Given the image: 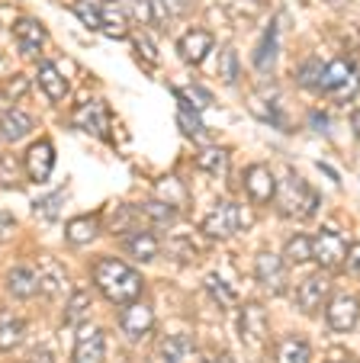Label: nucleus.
I'll return each instance as SVG.
<instances>
[{
	"mask_svg": "<svg viewBox=\"0 0 360 363\" xmlns=\"http://www.w3.org/2000/svg\"><path fill=\"white\" fill-rule=\"evenodd\" d=\"M322 77H325V65L319 62V58H306V62L299 65V71H296V84L299 87H315V90H322Z\"/></svg>",
	"mask_w": 360,
	"mask_h": 363,
	"instance_id": "nucleus-32",
	"label": "nucleus"
},
{
	"mask_svg": "<svg viewBox=\"0 0 360 363\" xmlns=\"http://www.w3.org/2000/svg\"><path fill=\"white\" fill-rule=\"evenodd\" d=\"M177 94V100H180V106H187V110H206L212 103V94L209 90H203V87H184V90H174Z\"/></svg>",
	"mask_w": 360,
	"mask_h": 363,
	"instance_id": "nucleus-36",
	"label": "nucleus"
},
{
	"mask_svg": "<svg viewBox=\"0 0 360 363\" xmlns=\"http://www.w3.org/2000/svg\"><path fill=\"white\" fill-rule=\"evenodd\" d=\"M212 48H216V35H212L209 29H203V26L187 29V33L177 39V55H180V62L193 65V68L209 58Z\"/></svg>",
	"mask_w": 360,
	"mask_h": 363,
	"instance_id": "nucleus-7",
	"label": "nucleus"
},
{
	"mask_svg": "<svg viewBox=\"0 0 360 363\" xmlns=\"http://www.w3.org/2000/svg\"><path fill=\"white\" fill-rule=\"evenodd\" d=\"M26 90H29V77L26 74H13V81L4 87V96H7V100H16V96H23Z\"/></svg>",
	"mask_w": 360,
	"mask_h": 363,
	"instance_id": "nucleus-43",
	"label": "nucleus"
},
{
	"mask_svg": "<svg viewBox=\"0 0 360 363\" xmlns=\"http://www.w3.org/2000/svg\"><path fill=\"white\" fill-rule=\"evenodd\" d=\"M119 328L126 331L129 341H138V337L148 335V331L155 328V312H151L148 302H129V306H123V312H119Z\"/></svg>",
	"mask_w": 360,
	"mask_h": 363,
	"instance_id": "nucleus-11",
	"label": "nucleus"
},
{
	"mask_svg": "<svg viewBox=\"0 0 360 363\" xmlns=\"http://www.w3.org/2000/svg\"><path fill=\"white\" fill-rule=\"evenodd\" d=\"M203 363H219V360H203Z\"/></svg>",
	"mask_w": 360,
	"mask_h": 363,
	"instance_id": "nucleus-49",
	"label": "nucleus"
},
{
	"mask_svg": "<svg viewBox=\"0 0 360 363\" xmlns=\"http://www.w3.org/2000/svg\"><path fill=\"white\" fill-rule=\"evenodd\" d=\"M286 13H277L271 20V26L264 29V35H261L258 42V52H254V65H258V71H273V65H277V55H280V26H283Z\"/></svg>",
	"mask_w": 360,
	"mask_h": 363,
	"instance_id": "nucleus-15",
	"label": "nucleus"
},
{
	"mask_svg": "<svg viewBox=\"0 0 360 363\" xmlns=\"http://www.w3.org/2000/svg\"><path fill=\"white\" fill-rule=\"evenodd\" d=\"M138 216H142V209H132V206H123V209H119V213H116L113 219L107 222V228H109V232H113V235L136 232V228H132V222H136Z\"/></svg>",
	"mask_w": 360,
	"mask_h": 363,
	"instance_id": "nucleus-39",
	"label": "nucleus"
},
{
	"mask_svg": "<svg viewBox=\"0 0 360 363\" xmlns=\"http://www.w3.org/2000/svg\"><path fill=\"white\" fill-rule=\"evenodd\" d=\"M177 125H180V132H184L187 138H193V142H209V132H206V125L200 123L197 110L180 106V110H177Z\"/></svg>",
	"mask_w": 360,
	"mask_h": 363,
	"instance_id": "nucleus-31",
	"label": "nucleus"
},
{
	"mask_svg": "<svg viewBox=\"0 0 360 363\" xmlns=\"http://www.w3.org/2000/svg\"><path fill=\"white\" fill-rule=\"evenodd\" d=\"M33 132V116L23 110H7V113H0V138L7 145L13 142H23V138Z\"/></svg>",
	"mask_w": 360,
	"mask_h": 363,
	"instance_id": "nucleus-22",
	"label": "nucleus"
},
{
	"mask_svg": "<svg viewBox=\"0 0 360 363\" xmlns=\"http://www.w3.org/2000/svg\"><path fill=\"white\" fill-rule=\"evenodd\" d=\"M351 129H354V135L360 138V110H354V116H351Z\"/></svg>",
	"mask_w": 360,
	"mask_h": 363,
	"instance_id": "nucleus-47",
	"label": "nucleus"
},
{
	"mask_svg": "<svg viewBox=\"0 0 360 363\" xmlns=\"http://www.w3.org/2000/svg\"><path fill=\"white\" fill-rule=\"evenodd\" d=\"M190 354H193L190 335H168L158 344V363H187Z\"/></svg>",
	"mask_w": 360,
	"mask_h": 363,
	"instance_id": "nucleus-24",
	"label": "nucleus"
},
{
	"mask_svg": "<svg viewBox=\"0 0 360 363\" xmlns=\"http://www.w3.org/2000/svg\"><path fill=\"white\" fill-rule=\"evenodd\" d=\"M360 318V302L354 299V296H332V299L325 302V322L332 331H338V335H347V331H354V325H357Z\"/></svg>",
	"mask_w": 360,
	"mask_h": 363,
	"instance_id": "nucleus-8",
	"label": "nucleus"
},
{
	"mask_svg": "<svg viewBox=\"0 0 360 363\" xmlns=\"http://www.w3.org/2000/svg\"><path fill=\"white\" fill-rule=\"evenodd\" d=\"M13 39H16V45H20L23 55H39L42 45L48 42V33H45V26H42L39 20L23 16V20L13 23Z\"/></svg>",
	"mask_w": 360,
	"mask_h": 363,
	"instance_id": "nucleus-19",
	"label": "nucleus"
},
{
	"mask_svg": "<svg viewBox=\"0 0 360 363\" xmlns=\"http://www.w3.org/2000/svg\"><path fill=\"white\" fill-rule=\"evenodd\" d=\"M58 203H62V196H48V199H39V203H36V206H39L36 213H39L42 219H55V216H58V209H62V206H58Z\"/></svg>",
	"mask_w": 360,
	"mask_h": 363,
	"instance_id": "nucleus-44",
	"label": "nucleus"
},
{
	"mask_svg": "<svg viewBox=\"0 0 360 363\" xmlns=\"http://www.w3.org/2000/svg\"><path fill=\"white\" fill-rule=\"evenodd\" d=\"M273 203L280 206V213H283L286 219H299V222L312 219V216L319 213V193H315L302 177H296V174H290L286 180L277 184Z\"/></svg>",
	"mask_w": 360,
	"mask_h": 363,
	"instance_id": "nucleus-2",
	"label": "nucleus"
},
{
	"mask_svg": "<svg viewBox=\"0 0 360 363\" xmlns=\"http://www.w3.org/2000/svg\"><path fill=\"white\" fill-rule=\"evenodd\" d=\"M94 283L103 293V299L113 302V306H129V302H138L145 283L142 274L132 270L129 264L116 261V257H100L94 264Z\"/></svg>",
	"mask_w": 360,
	"mask_h": 363,
	"instance_id": "nucleus-1",
	"label": "nucleus"
},
{
	"mask_svg": "<svg viewBox=\"0 0 360 363\" xmlns=\"http://www.w3.org/2000/svg\"><path fill=\"white\" fill-rule=\"evenodd\" d=\"M312 360V347L302 335H290L280 341L277 347V363H309Z\"/></svg>",
	"mask_w": 360,
	"mask_h": 363,
	"instance_id": "nucleus-26",
	"label": "nucleus"
},
{
	"mask_svg": "<svg viewBox=\"0 0 360 363\" xmlns=\"http://www.w3.org/2000/svg\"><path fill=\"white\" fill-rule=\"evenodd\" d=\"M206 293L212 296V302H216L219 308H225V312H229V308H235L238 306V293H235V286H229V283L222 280V277H206Z\"/></svg>",
	"mask_w": 360,
	"mask_h": 363,
	"instance_id": "nucleus-29",
	"label": "nucleus"
},
{
	"mask_svg": "<svg viewBox=\"0 0 360 363\" xmlns=\"http://www.w3.org/2000/svg\"><path fill=\"white\" fill-rule=\"evenodd\" d=\"M238 331H241V341L248 347H261L267 341V312L258 302H248L241 312H238Z\"/></svg>",
	"mask_w": 360,
	"mask_h": 363,
	"instance_id": "nucleus-10",
	"label": "nucleus"
},
{
	"mask_svg": "<svg viewBox=\"0 0 360 363\" xmlns=\"http://www.w3.org/2000/svg\"><path fill=\"white\" fill-rule=\"evenodd\" d=\"M52 360H55L52 347H33L29 350V363H52Z\"/></svg>",
	"mask_w": 360,
	"mask_h": 363,
	"instance_id": "nucleus-46",
	"label": "nucleus"
},
{
	"mask_svg": "<svg viewBox=\"0 0 360 363\" xmlns=\"http://www.w3.org/2000/svg\"><path fill=\"white\" fill-rule=\"evenodd\" d=\"M100 33L107 35V39H126L129 35V10L119 4V0H107L100 7Z\"/></svg>",
	"mask_w": 360,
	"mask_h": 363,
	"instance_id": "nucleus-21",
	"label": "nucleus"
},
{
	"mask_svg": "<svg viewBox=\"0 0 360 363\" xmlns=\"http://www.w3.org/2000/svg\"><path fill=\"white\" fill-rule=\"evenodd\" d=\"M100 232H103V216L100 213H84V216H77V219L68 222L65 238H68L71 247H84V245H94V241L100 238Z\"/></svg>",
	"mask_w": 360,
	"mask_h": 363,
	"instance_id": "nucleus-16",
	"label": "nucleus"
},
{
	"mask_svg": "<svg viewBox=\"0 0 360 363\" xmlns=\"http://www.w3.org/2000/svg\"><path fill=\"white\" fill-rule=\"evenodd\" d=\"M325 363H351V360H344V357H328Z\"/></svg>",
	"mask_w": 360,
	"mask_h": 363,
	"instance_id": "nucleus-48",
	"label": "nucleus"
},
{
	"mask_svg": "<svg viewBox=\"0 0 360 363\" xmlns=\"http://www.w3.org/2000/svg\"><path fill=\"white\" fill-rule=\"evenodd\" d=\"M7 293L13 296V299H33V296H39L42 293L39 270L29 267V264H16L7 274Z\"/></svg>",
	"mask_w": 360,
	"mask_h": 363,
	"instance_id": "nucleus-17",
	"label": "nucleus"
},
{
	"mask_svg": "<svg viewBox=\"0 0 360 363\" xmlns=\"http://www.w3.org/2000/svg\"><path fill=\"white\" fill-rule=\"evenodd\" d=\"M187 10V0H151V26L170 29Z\"/></svg>",
	"mask_w": 360,
	"mask_h": 363,
	"instance_id": "nucleus-25",
	"label": "nucleus"
},
{
	"mask_svg": "<svg viewBox=\"0 0 360 363\" xmlns=\"http://www.w3.org/2000/svg\"><path fill=\"white\" fill-rule=\"evenodd\" d=\"M71 13H75L90 33H100L103 16H100V7H97L94 0H75V4H71Z\"/></svg>",
	"mask_w": 360,
	"mask_h": 363,
	"instance_id": "nucleus-35",
	"label": "nucleus"
},
{
	"mask_svg": "<svg viewBox=\"0 0 360 363\" xmlns=\"http://www.w3.org/2000/svg\"><path fill=\"white\" fill-rule=\"evenodd\" d=\"M42 277V293L45 296H58L68 289V274H65L62 264H45V274Z\"/></svg>",
	"mask_w": 360,
	"mask_h": 363,
	"instance_id": "nucleus-33",
	"label": "nucleus"
},
{
	"mask_svg": "<svg viewBox=\"0 0 360 363\" xmlns=\"http://www.w3.org/2000/svg\"><path fill=\"white\" fill-rule=\"evenodd\" d=\"M219 77H222L225 84H235L238 81V52L231 45L219 52Z\"/></svg>",
	"mask_w": 360,
	"mask_h": 363,
	"instance_id": "nucleus-40",
	"label": "nucleus"
},
{
	"mask_svg": "<svg viewBox=\"0 0 360 363\" xmlns=\"http://www.w3.org/2000/svg\"><path fill=\"white\" fill-rule=\"evenodd\" d=\"M360 87V77L354 71V65L347 58H338V62L325 65V77H322V90L334 100H351Z\"/></svg>",
	"mask_w": 360,
	"mask_h": 363,
	"instance_id": "nucleus-5",
	"label": "nucleus"
},
{
	"mask_svg": "<svg viewBox=\"0 0 360 363\" xmlns=\"http://www.w3.org/2000/svg\"><path fill=\"white\" fill-rule=\"evenodd\" d=\"M87 312H90V293L87 289H77V293H71L68 308H65V325L81 328V322L87 318Z\"/></svg>",
	"mask_w": 360,
	"mask_h": 363,
	"instance_id": "nucleus-30",
	"label": "nucleus"
},
{
	"mask_svg": "<svg viewBox=\"0 0 360 363\" xmlns=\"http://www.w3.org/2000/svg\"><path fill=\"white\" fill-rule=\"evenodd\" d=\"M36 81H39L42 94H45L52 103H62L65 96H68V77H65L62 71L55 68L52 62L39 65V74H36Z\"/></svg>",
	"mask_w": 360,
	"mask_h": 363,
	"instance_id": "nucleus-23",
	"label": "nucleus"
},
{
	"mask_svg": "<svg viewBox=\"0 0 360 363\" xmlns=\"http://www.w3.org/2000/svg\"><path fill=\"white\" fill-rule=\"evenodd\" d=\"M123 247L126 254H129L132 261L138 264H151L161 254V241H158L155 232H148V228H136V232H129L123 238Z\"/></svg>",
	"mask_w": 360,
	"mask_h": 363,
	"instance_id": "nucleus-18",
	"label": "nucleus"
},
{
	"mask_svg": "<svg viewBox=\"0 0 360 363\" xmlns=\"http://www.w3.org/2000/svg\"><path fill=\"white\" fill-rule=\"evenodd\" d=\"M325 302H328V277L325 274H312L296 286V306L302 308L306 315H315Z\"/></svg>",
	"mask_w": 360,
	"mask_h": 363,
	"instance_id": "nucleus-13",
	"label": "nucleus"
},
{
	"mask_svg": "<svg viewBox=\"0 0 360 363\" xmlns=\"http://www.w3.org/2000/svg\"><path fill=\"white\" fill-rule=\"evenodd\" d=\"M132 48H136V58L142 62L145 71L158 68V52H155V45H151L148 35H132Z\"/></svg>",
	"mask_w": 360,
	"mask_h": 363,
	"instance_id": "nucleus-38",
	"label": "nucleus"
},
{
	"mask_svg": "<svg viewBox=\"0 0 360 363\" xmlns=\"http://www.w3.org/2000/svg\"><path fill=\"white\" fill-rule=\"evenodd\" d=\"M71 360L75 363H107V335H103V328H97V325L81 328Z\"/></svg>",
	"mask_w": 360,
	"mask_h": 363,
	"instance_id": "nucleus-9",
	"label": "nucleus"
},
{
	"mask_svg": "<svg viewBox=\"0 0 360 363\" xmlns=\"http://www.w3.org/2000/svg\"><path fill=\"white\" fill-rule=\"evenodd\" d=\"M312 261L322 270H341L347 264V245L341 238V232L334 228H322L312 235Z\"/></svg>",
	"mask_w": 360,
	"mask_h": 363,
	"instance_id": "nucleus-4",
	"label": "nucleus"
},
{
	"mask_svg": "<svg viewBox=\"0 0 360 363\" xmlns=\"http://www.w3.org/2000/svg\"><path fill=\"white\" fill-rule=\"evenodd\" d=\"M75 125L94 138H107L109 135V110L100 100L84 103V106H77V113H75Z\"/></svg>",
	"mask_w": 360,
	"mask_h": 363,
	"instance_id": "nucleus-14",
	"label": "nucleus"
},
{
	"mask_svg": "<svg viewBox=\"0 0 360 363\" xmlns=\"http://www.w3.org/2000/svg\"><path fill=\"white\" fill-rule=\"evenodd\" d=\"M23 337H26V325H23V318L10 315V312H0V350L20 347Z\"/></svg>",
	"mask_w": 360,
	"mask_h": 363,
	"instance_id": "nucleus-27",
	"label": "nucleus"
},
{
	"mask_svg": "<svg viewBox=\"0 0 360 363\" xmlns=\"http://www.w3.org/2000/svg\"><path fill=\"white\" fill-rule=\"evenodd\" d=\"M132 20L138 26H151V0H132Z\"/></svg>",
	"mask_w": 360,
	"mask_h": 363,
	"instance_id": "nucleus-42",
	"label": "nucleus"
},
{
	"mask_svg": "<svg viewBox=\"0 0 360 363\" xmlns=\"http://www.w3.org/2000/svg\"><path fill=\"white\" fill-rule=\"evenodd\" d=\"M142 216L151 222V225H174V219H177V213L170 209L168 203H145L142 206Z\"/></svg>",
	"mask_w": 360,
	"mask_h": 363,
	"instance_id": "nucleus-37",
	"label": "nucleus"
},
{
	"mask_svg": "<svg viewBox=\"0 0 360 363\" xmlns=\"http://www.w3.org/2000/svg\"><path fill=\"white\" fill-rule=\"evenodd\" d=\"M283 261L286 267H302V264L312 261V238L309 235H293L283 245Z\"/></svg>",
	"mask_w": 360,
	"mask_h": 363,
	"instance_id": "nucleus-28",
	"label": "nucleus"
},
{
	"mask_svg": "<svg viewBox=\"0 0 360 363\" xmlns=\"http://www.w3.org/2000/svg\"><path fill=\"white\" fill-rule=\"evenodd\" d=\"M245 193L254 206H267L277 196V180H273L267 164H251L245 171Z\"/></svg>",
	"mask_w": 360,
	"mask_h": 363,
	"instance_id": "nucleus-12",
	"label": "nucleus"
},
{
	"mask_svg": "<svg viewBox=\"0 0 360 363\" xmlns=\"http://www.w3.org/2000/svg\"><path fill=\"white\" fill-rule=\"evenodd\" d=\"M0 184H7V186L20 184V164L10 155H0Z\"/></svg>",
	"mask_w": 360,
	"mask_h": 363,
	"instance_id": "nucleus-41",
	"label": "nucleus"
},
{
	"mask_svg": "<svg viewBox=\"0 0 360 363\" xmlns=\"http://www.w3.org/2000/svg\"><path fill=\"white\" fill-rule=\"evenodd\" d=\"M23 171L33 184H48L55 171V145L48 138H39V142L29 145V151L23 155Z\"/></svg>",
	"mask_w": 360,
	"mask_h": 363,
	"instance_id": "nucleus-6",
	"label": "nucleus"
},
{
	"mask_svg": "<svg viewBox=\"0 0 360 363\" xmlns=\"http://www.w3.org/2000/svg\"><path fill=\"white\" fill-rule=\"evenodd\" d=\"M258 283L267 289V293L280 296L286 283V261L277 257V254H258Z\"/></svg>",
	"mask_w": 360,
	"mask_h": 363,
	"instance_id": "nucleus-20",
	"label": "nucleus"
},
{
	"mask_svg": "<svg viewBox=\"0 0 360 363\" xmlns=\"http://www.w3.org/2000/svg\"><path fill=\"white\" fill-rule=\"evenodd\" d=\"M197 164L203 167V171H209V174H225V167H229V151L209 145V148H203L197 155Z\"/></svg>",
	"mask_w": 360,
	"mask_h": 363,
	"instance_id": "nucleus-34",
	"label": "nucleus"
},
{
	"mask_svg": "<svg viewBox=\"0 0 360 363\" xmlns=\"http://www.w3.org/2000/svg\"><path fill=\"white\" fill-rule=\"evenodd\" d=\"M344 267L351 270L354 277H360V241H357V245L347 247V264H344Z\"/></svg>",
	"mask_w": 360,
	"mask_h": 363,
	"instance_id": "nucleus-45",
	"label": "nucleus"
},
{
	"mask_svg": "<svg viewBox=\"0 0 360 363\" xmlns=\"http://www.w3.org/2000/svg\"><path fill=\"white\" fill-rule=\"evenodd\" d=\"M241 225H245V213H241V203H231V199H225V203H219L216 209H212L209 216L203 219V235L206 238H231V235L241 232Z\"/></svg>",
	"mask_w": 360,
	"mask_h": 363,
	"instance_id": "nucleus-3",
	"label": "nucleus"
}]
</instances>
